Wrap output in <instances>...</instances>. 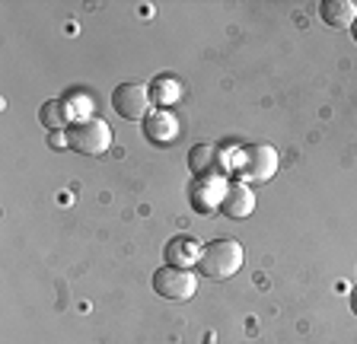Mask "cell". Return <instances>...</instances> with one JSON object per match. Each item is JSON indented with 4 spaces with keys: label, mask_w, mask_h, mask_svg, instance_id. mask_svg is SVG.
I'll list each match as a JSON object with an SVG mask.
<instances>
[{
    "label": "cell",
    "mask_w": 357,
    "mask_h": 344,
    "mask_svg": "<svg viewBox=\"0 0 357 344\" xmlns=\"http://www.w3.org/2000/svg\"><path fill=\"white\" fill-rule=\"evenodd\" d=\"M239 268H243V246L236 240H214L208 246H201L198 271L204 277H211V281H230Z\"/></svg>",
    "instance_id": "1"
},
{
    "label": "cell",
    "mask_w": 357,
    "mask_h": 344,
    "mask_svg": "<svg viewBox=\"0 0 357 344\" xmlns=\"http://www.w3.org/2000/svg\"><path fill=\"white\" fill-rule=\"evenodd\" d=\"M230 169L239 175V182H268L278 172V150L268 143L239 147Z\"/></svg>",
    "instance_id": "2"
},
{
    "label": "cell",
    "mask_w": 357,
    "mask_h": 344,
    "mask_svg": "<svg viewBox=\"0 0 357 344\" xmlns=\"http://www.w3.org/2000/svg\"><path fill=\"white\" fill-rule=\"evenodd\" d=\"M64 141L67 147L83 153V157H102L112 147V127L102 118H77L64 131Z\"/></svg>",
    "instance_id": "3"
},
{
    "label": "cell",
    "mask_w": 357,
    "mask_h": 344,
    "mask_svg": "<svg viewBox=\"0 0 357 344\" xmlns=\"http://www.w3.org/2000/svg\"><path fill=\"white\" fill-rule=\"evenodd\" d=\"M150 99H153L150 86H144V83H121L112 93V109H115V115H121L128 121H144L150 115Z\"/></svg>",
    "instance_id": "4"
},
{
    "label": "cell",
    "mask_w": 357,
    "mask_h": 344,
    "mask_svg": "<svg viewBox=\"0 0 357 344\" xmlns=\"http://www.w3.org/2000/svg\"><path fill=\"white\" fill-rule=\"evenodd\" d=\"M153 290L166 299H192L198 290V277L188 268H176V265H166V268H156L153 274Z\"/></svg>",
    "instance_id": "5"
},
{
    "label": "cell",
    "mask_w": 357,
    "mask_h": 344,
    "mask_svg": "<svg viewBox=\"0 0 357 344\" xmlns=\"http://www.w3.org/2000/svg\"><path fill=\"white\" fill-rule=\"evenodd\" d=\"M223 195H227V182L220 179V175H198V179L192 182V188H188V198H192V208L198 210V214H211L214 208H220Z\"/></svg>",
    "instance_id": "6"
},
{
    "label": "cell",
    "mask_w": 357,
    "mask_h": 344,
    "mask_svg": "<svg viewBox=\"0 0 357 344\" xmlns=\"http://www.w3.org/2000/svg\"><path fill=\"white\" fill-rule=\"evenodd\" d=\"M178 131H182V125H178V118L169 109H153V112L144 118V134H147L150 143L169 147V143H176Z\"/></svg>",
    "instance_id": "7"
},
{
    "label": "cell",
    "mask_w": 357,
    "mask_h": 344,
    "mask_svg": "<svg viewBox=\"0 0 357 344\" xmlns=\"http://www.w3.org/2000/svg\"><path fill=\"white\" fill-rule=\"evenodd\" d=\"M255 210V191L245 182H233L227 185V195L220 201V214L230 220H245Z\"/></svg>",
    "instance_id": "8"
},
{
    "label": "cell",
    "mask_w": 357,
    "mask_h": 344,
    "mask_svg": "<svg viewBox=\"0 0 357 344\" xmlns=\"http://www.w3.org/2000/svg\"><path fill=\"white\" fill-rule=\"evenodd\" d=\"M319 16L322 23L332 26V29H348L357 19V3L354 0H322Z\"/></svg>",
    "instance_id": "9"
},
{
    "label": "cell",
    "mask_w": 357,
    "mask_h": 344,
    "mask_svg": "<svg viewBox=\"0 0 357 344\" xmlns=\"http://www.w3.org/2000/svg\"><path fill=\"white\" fill-rule=\"evenodd\" d=\"M166 265H176V268H188V265H198L201 246L195 236H176V240L166 242Z\"/></svg>",
    "instance_id": "10"
},
{
    "label": "cell",
    "mask_w": 357,
    "mask_h": 344,
    "mask_svg": "<svg viewBox=\"0 0 357 344\" xmlns=\"http://www.w3.org/2000/svg\"><path fill=\"white\" fill-rule=\"evenodd\" d=\"M188 166H192L195 179H198V175H214L217 147H211V143H198V147H192V153H188Z\"/></svg>",
    "instance_id": "11"
},
{
    "label": "cell",
    "mask_w": 357,
    "mask_h": 344,
    "mask_svg": "<svg viewBox=\"0 0 357 344\" xmlns=\"http://www.w3.org/2000/svg\"><path fill=\"white\" fill-rule=\"evenodd\" d=\"M67 115H70V109H67L64 99H48V102L42 105L38 118H42L45 127H52V134H54V131H61V127L67 125Z\"/></svg>",
    "instance_id": "12"
},
{
    "label": "cell",
    "mask_w": 357,
    "mask_h": 344,
    "mask_svg": "<svg viewBox=\"0 0 357 344\" xmlns=\"http://www.w3.org/2000/svg\"><path fill=\"white\" fill-rule=\"evenodd\" d=\"M178 96V86L172 80H160L153 83V99H163V102H169V99Z\"/></svg>",
    "instance_id": "13"
},
{
    "label": "cell",
    "mask_w": 357,
    "mask_h": 344,
    "mask_svg": "<svg viewBox=\"0 0 357 344\" xmlns=\"http://www.w3.org/2000/svg\"><path fill=\"white\" fill-rule=\"evenodd\" d=\"M351 309H354V315H357V287L351 290Z\"/></svg>",
    "instance_id": "14"
},
{
    "label": "cell",
    "mask_w": 357,
    "mask_h": 344,
    "mask_svg": "<svg viewBox=\"0 0 357 344\" xmlns=\"http://www.w3.org/2000/svg\"><path fill=\"white\" fill-rule=\"evenodd\" d=\"M351 36H354V42H357V19H354V26H351Z\"/></svg>",
    "instance_id": "15"
}]
</instances>
